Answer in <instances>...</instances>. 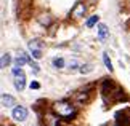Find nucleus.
Instances as JSON below:
<instances>
[{"label": "nucleus", "instance_id": "obj_1", "mask_svg": "<svg viewBox=\"0 0 130 126\" xmlns=\"http://www.w3.org/2000/svg\"><path fill=\"white\" fill-rule=\"evenodd\" d=\"M52 110L58 117H61L64 120H71L72 117H76V113H77L76 105L72 102H69V100H56V102L52 105Z\"/></svg>", "mask_w": 130, "mask_h": 126}, {"label": "nucleus", "instance_id": "obj_2", "mask_svg": "<svg viewBox=\"0 0 130 126\" xmlns=\"http://www.w3.org/2000/svg\"><path fill=\"white\" fill-rule=\"evenodd\" d=\"M59 118H61V117H58V115L52 110V112H48V113L43 115V123H45V126H61Z\"/></svg>", "mask_w": 130, "mask_h": 126}, {"label": "nucleus", "instance_id": "obj_3", "mask_svg": "<svg viewBox=\"0 0 130 126\" xmlns=\"http://www.w3.org/2000/svg\"><path fill=\"white\" fill-rule=\"evenodd\" d=\"M13 118L16 120V121H24V120L27 118V109L23 107V105H16V107L13 109Z\"/></svg>", "mask_w": 130, "mask_h": 126}, {"label": "nucleus", "instance_id": "obj_4", "mask_svg": "<svg viewBox=\"0 0 130 126\" xmlns=\"http://www.w3.org/2000/svg\"><path fill=\"white\" fill-rule=\"evenodd\" d=\"M84 14H85V5H84L82 2H77L76 5H74V8L71 10V18L79 19V18H82Z\"/></svg>", "mask_w": 130, "mask_h": 126}, {"label": "nucleus", "instance_id": "obj_5", "mask_svg": "<svg viewBox=\"0 0 130 126\" xmlns=\"http://www.w3.org/2000/svg\"><path fill=\"white\" fill-rule=\"evenodd\" d=\"M13 85H14V88H16L18 91H23L24 86H26V77H24V73H21V75H14Z\"/></svg>", "mask_w": 130, "mask_h": 126}, {"label": "nucleus", "instance_id": "obj_6", "mask_svg": "<svg viewBox=\"0 0 130 126\" xmlns=\"http://www.w3.org/2000/svg\"><path fill=\"white\" fill-rule=\"evenodd\" d=\"M109 37V31H108V27L104 26V24H98V38L101 40V42H104Z\"/></svg>", "mask_w": 130, "mask_h": 126}, {"label": "nucleus", "instance_id": "obj_7", "mask_svg": "<svg viewBox=\"0 0 130 126\" xmlns=\"http://www.w3.org/2000/svg\"><path fill=\"white\" fill-rule=\"evenodd\" d=\"M14 104H16V100H14L13 96H10V94H2V105H3V107H13Z\"/></svg>", "mask_w": 130, "mask_h": 126}, {"label": "nucleus", "instance_id": "obj_8", "mask_svg": "<svg viewBox=\"0 0 130 126\" xmlns=\"http://www.w3.org/2000/svg\"><path fill=\"white\" fill-rule=\"evenodd\" d=\"M39 22H40L42 26H50L52 18H50V14H40V16H39Z\"/></svg>", "mask_w": 130, "mask_h": 126}, {"label": "nucleus", "instance_id": "obj_9", "mask_svg": "<svg viewBox=\"0 0 130 126\" xmlns=\"http://www.w3.org/2000/svg\"><path fill=\"white\" fill-rule=\"evenodd\" d=\"M10 61H11L10 54H8V53H3V54H2V61H0V67L5 69V67H7V65L10 64Z\"/></svg>", "mask_w": 130, "mask_h": 126}, {"label": "nucleus", "instance_id": "obj_10", "mask_svg": "<svg viewBox=\"0 0 130 126\" xmlns=\"http://www.w3.org/2000/svg\"><path fill=\"white\" fill-rule=\"evenodd\" d=\"M98 21H100V16H98V14H93L92 18H88V19H87L85 26H87V27H93V26H95V24H96Z\"/></svg>", "mask_w": 130, "mask_h": 126}, {"label": "nucleus", "instance_id": "obj_11", "mask_svg": "<svg viewBox=\"0 0 130 126\" xmlns=\"http://www.w3.org/2000/svg\"><path fill=\"white\" fill-rule=\"evenodd\" d=\"M103 61H104V65H106V69L109 70V72H112V62L111 59H109V56L106 53H103Z\"/></svg>", "mask_w": 130, "mask_h": 126}, {"label": "nucleus", "instance_id": "obj_12", "mask_svg": "<svg viewBox=\"0 0 130 126\" xmlns=\"http://www.w3.org/2000/svg\"><path fill=\"white\" fill-rule=\"evenodd\" d=\"M53 67L55 69H63L64 67V59L63 58H55L53 59Z\"/></svg>", "mask_w": 130, "mask_h": 126}, {"label": "nucleus", "instance_id": "obj_13", "mask_svg": "<svg viewBox=\"0 0 130 126\" xmlns=\"http://www.w3.org/2000/svg\"><path fill=\"white\" fill-rule=\"evenodd\" d=\"M31 51H32V58H36V59H40V58H42V49H40V48L31 49Z\"/></svg>", "mask_w": 130, "mask_h": 126}, {"label": "nucleus", "instance_id": "obj_14", "mask_svg": "<svg viewBox=\"0 0 130 126\" xmlns=\"http://www.w3.org/2000/svg\"><path fill=\"white\" fill-rule=\"evenodd\" d=\"M29 64H31V67H32V70H34V72H39V70H40V67H39V64H37V62H34L31 58H29Z\"/></svg>", "mask_w": 130, "mask_h": 126}, {"label": "nucleus", "instance_id": "obj_15", "mask_svg": "<svg viewBox=\"0 0 130 126\" xmlns=\"http://www.w3.org/2000/svg\"><path fill=\"white\" fill-rule=\"evenodd\" d=\"M80 72H82V73H88V72H92V65H88V64L82 65V67H80Z\"/></svg>", "mask_w": 130, "mask_h": 126}, {"label": "nucleus", "instance_id": "obj_16", "mask_svg": "<svg viewBox=\"0 0 130 126\" xmlns=\"http://www.w3.org/2000/svg\"><path fill=\"white\" fill-rule=\"evenodd\" d=\"M76 97H77V100H79V102H85V100H87V93H80V94H77L76 96Z\"/></svg>", "mask_w": 130, "mask_h": 126}, {"label": "nucleus", "instance_id": "obj_17", "mask_svg": "<svg viewBox=\"0 0 130 126\" xmlns=\"http://www.w3.org/2000/svg\"><path fill=\"white\" fill-rule=\"evenodd\" d=\"M77 65H79L77 61H76V59H72V61L69 62V69H71V70H76V69H77Z\"/></svg>", "mask_w": 130, "mask_h": 126}, {"label": "nucleus", "instance_id": "obj_18", "mask_svg": "<svg viewBox=\"0 0 130 126\" xmlns=\"http://www.w3.org/2000/svg\"><path fill=\"white\" fill-rule=\"evenodd\" d=\"M39 88H40V85H39L37 82H32L31 83V89H39Z\"/></svg>", "mask_w": 130, "mask_h": 126}]
</instances>
